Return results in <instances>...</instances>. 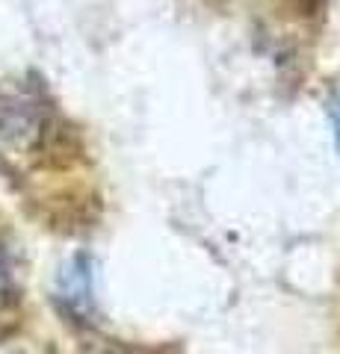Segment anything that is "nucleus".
I'll list each match as a JSON object with an SVG mask.
<instances>
[{"instance_id": "1", "label": "nucleus", "mask_w": 340, "mask_h": 354, "mask_svg": "<svg viewBox=\"0 0 340 354\" xmlns=\"http://www.w3.org/2000/svg\"><path fill=\"white\" fill-rule=\"evenodd\" d=\"M60 301L74 316H89L95 307V286H92V260L80 254L60 272Z\"/></svg>"}, {"instance_id": "2", "label": "nucleus", "mask_w": 340, "mask_h": 354, "mask_svg": "<svg viewBox=\"0 0 340 354\" xmlns=\"http://www.w3.org/2000/svg\"><path fill=\"white\" fill-rule=\"evenodd\" d=\"M24 295V272H21L18 245L0 230V313L15 310Z\"/></svg>"}, {"instance_id": "3", "label": "nucleus", "mask_w": 340, "mask_h": 354, "mask_svg": "<svg viewBox=\"0 0 340 354\" xmlns=\"http://www.w3.org/2000/svg\"><path fill=\"white\" fill-rule=\"evenodd\" d=\"M328 115H332L334 142H337V151H340V92H334V95H332V101H328Z\"/></svg>"}, {"instance_id": "4", "label": "nucleus", "mask_w": 340, "mask_h": 354, "mask_svg": "<svg viewBox=\"0 0 340 354\" xmlns=\"http://www.w3.org/2000/svg\"><path fill=\"white\" fill-rule=\"evenodd\" d=\"M101 354H118V351H101Z\"/></svg>"}]
</instances>
